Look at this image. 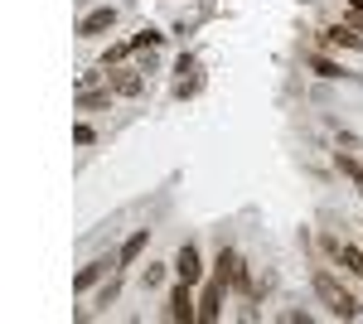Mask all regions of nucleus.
Masks as SVG:
<instances>
[{"label":"nucleus","instance_id":"nucleus-1","mask_svg":"<svg viewBox=\"0 0 363 324\" xmlns=\"http://www.w3.org/2000/svg\"><path fill=\"white\" fill-rule=\"evenodd\" d=\"M310 286H315V296L330 305V315H339V320H354V315L363 310L359 300H354V291H344V286H339V281H335V276H330L325 267L310 276Z\"/></svg>","mask_w":363,"mask_h":324},{"label":"nucleus","instance_id":"nucleus-2","mask_svg":"<svg viewBox=\"0 0 363 324\" xmlns=\"http://www.w3.org/2000/svg\"><path fill=\"white\" fill-rule=\"evenodd\" d=\"M102 78H107V87H112L116 97H140L145 92V78H140L136 68H107Z\"/></svg>","mask_w":363,"mask_h":324},{"label":"nucleus","instance_id":"nucleus-3","mask_svg":"<svg viewBox=\"0 0 363 324\" xmlns=\"http://www.w3.org/2000/svg\"><path fill=\"white\" fill-rule=\"evenodd\" d=\"M169 267H174V276H179V281H189V286H194V281H203V262H199V247H194V242L179 247Z\"/></svg>","mask_w":363,"mask_h":324},{"label":"nucleus","instance_id":"nucleus-4","mask_svg":"<svg viewBox=\"0 0 363 324\" xmlns=\"http://www.w3.org/2000/svg\"><path fill=\"white\" fill-rule=\"evenodd\" d=\"M112 25H116V10H112V5H102V10H92V15L78 20V34H83V39H97V34H107Z\"/></svg>","mask_w":363,"mask_h":324},{"label":"nucleus","instance_id":"nucleus-5","mask_svg":"<svg viewBox=\"0 0 363 324\" xmlns=\"http://www.w3.org/2000/svg\"><path fill=\"white\" fill-rule=\"evenodd\" d=\"M169 320H199V310H194V300H189V281H179L174 291H169Z\"/></svg>","mask_w":363,"mask_h":324},{"label":"nucleus","instance_id":"nucleus-6","mask_svg":"<svg viewBox=\"0 0 363 324\" xmlns=\"http://www.w3.org/2000/svg\"><path fill=\"white\" fill-rule=\"evenodd\" d=\"M320 39H325L330 49H354V54L363 49V34H354V25H330Z\"/></svg>","mask_w":363,"mask_h":324},{"label":"nucleus","instance_id":"nucleus-7","mask_svg":"<svg viewBox=\"0 0 363 324\" xmlns=\"http://www.w3.org/2000/svg\"><path fill=\"white\" fill-rule=\"evenodd\" d=\"M223 291H228V281H223V276H213L208 291H203V305H199V320H218V300H223Z\"/></svg>","mask_w":363,"mask_h":324},{"label":"nucleus","instance_id":"nucleus-8","mask_svg":"<svg viewBox=\"0 0 363 324\" xmlns=\"http://www.w3.org/2000/svg\"><path fill=\"white\" fill-rule=\"evenodd\" d=\"M145 242H150V228H136V233H131V238L121 242V257H116V262H121V267H131L140 252H145Z\"/></svg>","mask_w":363,"mask_h":324},{"label":"nucleus","instance_id":"nucleus-9","mask_svg":"<svg viewBox=\"0 0 363 324\" xmlns=\"http://www.w3.org/2000/svg\"><path fill=\"white\" fill-rule=\"evenodd\" d=\"M78 107H83V111H97V107H112V87H102V92H78Z\"/></svg>","mask_w":363,"mask_h":324},{"label":"nucleus","instance_id":"nucleus-10","mask_svg":"<svg viewBox=\"0 0 363 324\" xmlns=\"http://www.w3.org/2000/svg\"><path fill=\"white\" fill-rule=\"evenodd\" d=\"M107 267H112L107 257H102V262H92V267H83V271H78V281H73V286H78V291H87V286H92V281H97V276H102Z\"/></svg>","mask_w":363,"mask_h":324},{"label":"nucleus","instance_id":"nucleus-11","mask_svg":"<svg viewBox=\"0 0 363 324\" xmlns=\"http://www.w3.org/2000/svg\"><path fill=\"white\" fill-rule=\"evenodd\" d=\"M310 68H315L320 78H344V68H339L335 58H320V54H315V58H310Z\"/></svg>","mask_w":363,"mask_h":324},{"label":"nucleus","instance_id":"nucleus-12","mask_svg":"<svg viewBox=\"0 0 363 324\" xmlns=\"http://www.w3.org/2000/svg\"><path fill=\"white\" fill-rule=\"evenodd\" d=\"M155 44H160V34H155V29H140L136 39H131V49H155Z\"/></svg>","mask_w":363,"mask_h":324},{"label":"nucleus","instance_id":"nucleus-13","mask_svg":"<svg viewBox=\"0 0 363 324\" xmlns=\"http://www.w3.org/2000/svg\"><path fill=\"white\" fill-rule=\"evenodd\" d=\"M160 281H165V267H145V276H140V286H145V291H155Z\"/></svg>","mask_w":363,"mask_h":324},{"label":"nucleus","instance_id":"nucleus-14","mask_svg":"<svg viewBox=\"0 0 363 324\" xmlns=\"http://www.w3.org/2000/svg\"><path fill=\"white\" fill-rule=\"evenodd\" d=\"M354 29H359V34H363V10H354Z\"/></svg>","mask_w":363,"mask_h":324},{"label":"nucleus","instance_id":"nucleus-15","mask_svg":"<svg viewBox=\"0 0 363 324\" xmlns=\"http://www.w3.org/2000/svg\"><path fill=\"white\" fill-rule=\"evenodd\" d=\"M349 5H354V10H363V0H349Z\"/></svg>","mask_w":363,"mask_h":324}]
</instances>
